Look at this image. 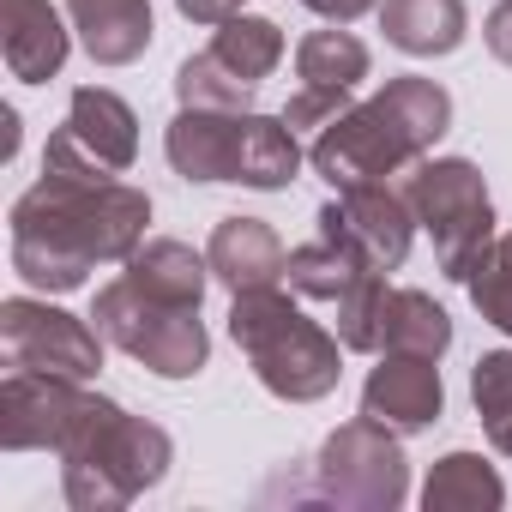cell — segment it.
Listing matches in <instances>:
<instances>
[{
    "label": "cell",
    "mask_w": 512,
    "mask_h": 512,
    "mask_svg": "<svg viewBox=\"0 0 512 512\" xmlns=\"http://www.w3.org/2000/svg\"><path fill=\"white\" fill-rule=\"evenodd\" d=\"M302 169V145H296V127L284 115H241V151H235V181L241 187H260V193H278L290 187Z\"/></svg>",
    "instance_id": "44dd1931"
},
{
    "label": "cell",
    "mask_w": 512,
    "mask_h": 512,
    "mask_svg": "<svg viewBox=\"0 0 512 512\" xmlns=\"http://www.w3.org/2000/svg\"><path fill=\"white\" fill-rule=\"evenodd\" d=\"M103 344H109L103 332H91L85 320L49 302H31V296L0 302V356H7V368H37L85 386L103 368Z\"/></svg>",
    "instance_id": "ba28073f"
},
{
    "label": "cell",
    "mask_w": 512,
    "mask_h": 512,
    "mask_svg": "<svg viewBox=\"0 0 512 512\" xmlns=\"http://www.w3.org/2000/svg\"><path fill=\"white\" fill-rule=\"evenodd\" d=\"M151 199L97 157L79 151L67 127L49 133L43 145V175L31 193L13 199V272L37 290H79L103 260H121L145 241Z\"/></svg>",
    "instance_id": "6da1fadb"
},
{
    "label": "cell",
    "mask_w": 512,
    "mask_h": 512,
    "mask_svg": "<svg viewBox=\"0 0 512 512\" xmlns=\"http://www.w3.org/2000/svg\"><path fill=\"white\" fill-rule=\"evenodd\" d=\"M91 320H97V332L115 350H127L157 380H193L205 368V356H211V338L199 326V308H169V302L145 296L133 278L103 284L97 302H91Z\"/></svg>",
    "instance_id": "8992f818"
},
{
    "label": "cell",
    "mask_w": 512,
    "mask_h": 512,
    "mask_svg": "<svg viewBox=\"0 0 512 512\" xmlns=\"http://www.w3.org/2000/svg\"><path fill=\"white\" fill-rule=\"evenodd\" d=\"M61 127L79 139L85 157H97V163L115 169V175L133 169V157H139V115L127 109V97H115V91H103V85H79Z\"/></svg>",
    "instance_id": "9a60e30c"
},
{
    "label": "cell",
    "mask_w": 512,
    "mask_h": 512,
    "mask_svg": "<svg viewBox=\"0 0 512 512\" xmlns=\"http://www.w3.org/2000/svg\"><path fill=\"white\" fill-rule=\"evenodd\" d=\"M205 260H211V278L241 296V290H266L284 278V241L266 217H223L211 229V247H205Z\"/></svg>",
    "instance_id": "4fadbf2b"
},
{
    "label": "cell",
    "mask_w": 512,
    "mask_h": 512,
    "mask_svg": "<svg viewBox=\"0 0 512 512\" xmlns=\"http://www.w3.org/2000/svg\"><path fill=\"white\" fill-rule=\"evenodd\" d=\"M169 458L175 440L157 422L127 416L115 398L85 392V410L61 440V488L79 512H121L169 476Z\"/></svg>",
    "instance_id": "3957f363"
},
{
    "label": "cell",
    "mask_w": 512,
    "mask_h": 512,
    "mask_svg": "<svg viewBox=\"0 0 512 512\" xmlns=\"http://www.w3.org/2000/svg\"><path fill=\"white\" fill-rule=\"evenodd\" d=\"M67 19L97 67H127L151 49V0H67Z\"/></svg>",
    "instance_id": "e0dca14e"
},
{
    "label": "cell",
    "mask_w": 512,
    "mask_h": 512,
    "mask_svg": "<svg viewBox=\"0 0 512 512\" xmlns=\"http://www.w3.org/2000/svg\"><path fill=\"white\" fill-rule=\"evenodd\" d=\"M482 43L500 67H512V0H494V13L482 19Z\"/></svg>",
    "instance_id": "4316f807"
},
{
    "label": "cell",
    "mask_w": 512,
    "mask_h": 512,
    "mask_svg": "<svg viewBox=\"0 0 512 512\" xmlns=\"http://www.w3.org/2000/svg\"><path fill=\"white\" fill-rule=\"evenodd\" d=\"M500 500H506V482L494 476V464L482 452H446L422 482L428 512H494Z\"/></svg>",
    "instance_id": "603a6c76"
},
{
    "label": "cell",
    "mask_w": 512,
    "mask_h": 512,
    "mask_svg": "<svg viewBox=\"0 0 512 512\" xmlns=\"http://www.w3.org/2000/svg\"><path fill=\"white\" fill-rule=\"evenodd\" d=\"M314 500L350 506V512H392L410 500V464L398 452V428L356 416L326 434L314 452Z\"/></svg>",
    "instance_id": "52a82bcc"
},
{
    "label": "cell",
    "mask_w": 512,
    "mask_h": 512,
    "mask_svg": "<svg viewBox=\"0 0 512 512\" xmlns=\"http://www.w3.org/2000/svg\"><path fill=\"white\" fill-rule=\"evenodd\" d=\"M284 278H290L296 296H308V302H320V308H344V302H350L368 278H380V272L362 260L356 247L320 235V241H308V247H290Z\"/></svg>",
    "instance_id": "d6986e66"
},
{
    "label": "cell",
    "mask_w": 512,
    "mask_h": 512,
    "mask_svg": "<svg viewBox=\"0 0 512 512\" xmlns=\"http://www.w3.org/2000/svg\"><path fill=\"white\" fill-rule=\"evenodd\" d=\"M380 31L392 49L434 61V55H452L464 43L470 13H464V0H380Z\"/></svg>",
    "instance_id": "ffe728a7"
},
{
    "label": "cell",
    "mask_w": 512,
    "mask_h": 512,
    "mask_svg": "<svg viewBox=\"0 0 512 512\" xmlns=\"http://www.w3.org/2000/svg\"><path fill=\"white\" fill-rule=\"evenodd\" d=\"M308 13H320V19H332V25H350V19H362V13H374L380 0H302Z\"/></svg>",
    "instance_id": "f1b7e54d"
},
{
    "label": "cell",
    "mask_w": 512,
    "mask_h": 512,
    "mask_svg": "<svg viewBox=\"0 0 512 512\" xmlns=\"http://www.w3.org/2000/svg\"><path fill=\"white\" fill-rule=\"evenodd\" d=\"M127 278L145 296L169 302V308H199L205 302V284H211V260H205V253H193L187 241L157 235V241H139L127 253Z\"/></svg>",
    "instance_id": "ac0fdd59"
},
{
    "label": "cell",
    "mask_w": 512,
    "mask_h": 512,
    "mask_svg": "<svg viewBox=\"0 0 512 512\" xmlns=\"http://www.w3.org/2000/svg\"><path fill=\"white\" fill-rule=\"evenodd\" d=\"M181 7V19H193V25H223V19H235L247 0H175Z\"/></svg>",
    "instance_id": "83f0119b"
},
{
    "label": "cell",
    "mask_w": 512,
    "mask_h": 512,
    "mask_svg": "<svg viewBox=\"0 0 512 512\" xmlns=\"http://www.w3.org/2000/svg\"><path fill=\"white\" fill-rule=\"evenodd\" d=\"M446 410V386H440V368L434 356H404V350H386L380 368L368 374L362 386V416L398 428V434H422L434 428Z\"/></svg>",
    "instance_id": "8fae6325"
},
{
    "label": "cell",
    "mask_w": 512,
    "mask_h": 512,
    "mask_svg": "<svg viewBox=\"0 0 512 512\" xmlns=\"http://www.w3.org/2000/svg\"><path fill=\"white\" fill-rule=\"evenodd\" d=\"M368 43L350 31H308L296 43V79L302 91H332V97H356V85L368 79Z\"/></svg>",
    "instance_id": "7402d4cb"
},
{
    "label": "cell",
    "mask_w": 512,
    "mask_h": 512,
    "mask_svg": "<svg viewBox=\"0 0 512 512\" xmlns=\"http://www.w3.org/2000/svg\"><path fill=\"white\" fill-rule=\"evenodd\" d=\"M464 290H470L476 314H482L488 326H500V332L512 338V229L488 241V253H482V260L470 266Z\"/></svg>",
    "instance_id": "484cf974"
},
{
    "label": "cell",
    "mask_w": 512,
    "mask_h": 512,
    "mask_svg": "<svg viewBox=\"0 0 512 512\" xmlns=\"http://www.w3.org/2000/svg\"><path fill=\"white\" fill-rule=\"evenodd\" d=\"M211 55H217L229 73H241L247 85H266V79L278 73V61H284V31H278L272 19H247V13H235V19L217 25Z\"/></svg>",
    "instance_id": "cb8c5ba5"
},
{
    "label": "cell",
    "mask_w": 512,
    "mask_h": 512,
    "mask_svg": "<svg viewBox=\"0 0 512 512\" xmlns=\"http://www.w3.org/2000/svg\"><path fill=\"white\" fill-rule=\"evenodd\" d=\"M482 428H488L494 452H506V458H512V404H506V410H488V416H482Z\"/></svg>",
    "instance_id": "f546056e"
},
{
    "label": "cell",
    "mask_w": 512,
    "mask_h": 512,
    "mask_svg": "<svg viewBox=\"0 0 512 512\" xmlns=\"http://www.w3.org/2000/svg\"><path fill=\"white\" fill-rule=\"evenodd\" d=\"M386 350H404V356H446L452 350V320L434 296L422 290H380V308H374V332H368V356H386Z\"/></svg>",
    "instance_id": "2e32d148"
},
{
    "label": "cell",
    "mask_w": 512,
    "mask_h": 512,
    "mask_svg": "<svg viewBox=\"0 0 512 512\" xmlns=\"http://www.w3.org/2000/svg\"><path fill=\"white\" fill-rule=\"evenodd\" d=\"M229 338H235V350L247 356L253 380H260L272 398H284V404H314V398L338 392L344 338L326 332L320 320H308L278 284L241 290V296L229 302Z\"/></svg>",
    "instance_id": "277c9868"
},
{
    "label": "cell",
    "mask_w": 512,
    "mask_h": 512,
    "mask_svg": "<svg viewBox=\"0 0 512 512\" xmlns=\"http://www.w3.org/2000/svg\"><path fill=\"white\" fill-rule=\"evenodd\" d=\"M404 199L416 211V223L434 235V260L452 284L470 278V266L494 241V199L488 181L470 157H422L404 181Z\"/></svg>",
    "instance_id": "5b68a950"
},
{
    "label": "cell",
    "mask_w": 512,
    "mask_h": 512,
    "mask_svg": "<svg viewBox=\"0 0 512 512\" xmlns=\"http://www.w3.org/2000/svg\"><path fill=\"white\" fill-rule=\"evenodd\" d=\"M79 410H85L79 380L7 368V380H0V446L7 452H61Z\"/></svg>",
    "instance_id": "30bf717a"
},
{
    "label": "cell",
    "mask_w": 512,
    "mask_h": 512,
    "mask_svg": "<svg viewBox=\"0 0 512 512\" xmlns=\"http://www.w3.org/2000/svg\"><path fill=\"white\" fill-rule=\"evenodd\" d=\"M446 127H452L446 85H434L422 73H398V79H386V91H374L368 103H350L332 127H320L308 163L332 187L386 181L398 169H416L440 145Z\"/></svg>",
    "instance_id": "7a4b0ae2"
},
{
    "label": "cell",
    "mask_w": 512,
    "mask_h": 512,
    "mask_svg": "<svg viewBox=\"0 0 512 512\" xmlns=\"http://www.w3.org/2000/svg\"><path fill=\"white\" fill-rule=\"evenodd\" d=\"M253 91H260V85H247L241 73H229L211 49L187 55L181 73H175V97H181V109H253Z\"/></svg>",
    "instance_id": "d4e9b609"
},
{
    "label": "cell",
    "mask_w": 512,
    "mask_h": 512,
    "mask_svg": "<svg viewBox=\"0 0 512 512\" xmlns=\"http://www.w3.org/2000/svg\"><path fill=\"white\" fill-rule=\"evenodd\" d=\"M320 235L356 247L374 272H398L410 253V235H416V211L404 187L362 181V187H338V199L320 205Z\"/></svg>",
    "instance_id": "9c48e42d"
},
{
    "label": "cell",
    "mask_w": 512,
    "mask_h": 512,
    "mask_svg": "<svg viewBox=\"0 0 512 512\" xmlns=\"http://www.w3.org/2000/svg\"><path fill=\"white\" fill-rule=\"evenodd\" d=\"M241 115L247 109H181L163 133L169 169L181 181H235L241 151Z\"/></svg>",
    "instance_id": "7c38bea8"
},
{
    "label": "cell",
    "mask_w": 512,
    "mask_h": 512,
    "mask_svg": "<svg viewBox=\"0 0 512 512\" xmlns=\"http://www.w3.org/2000/svg\"><path fill=\"white\" fill-rule=\"evenodd\" d=\"M0 49H7V73L25 85H49L67 67V25L49 0H0Z\"/></svg>",
    "instance_id": "5bb4252c"
}]
</instances>
